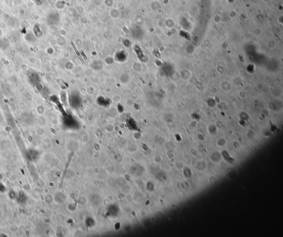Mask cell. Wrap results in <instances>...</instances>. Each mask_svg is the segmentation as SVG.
Listing matches in <instances>:
<instances>
[{
	"label": "cell",
	"mask_w": 283,
	"mask_h": 237,
	"mask_svg": "<svg viewBox=\"0 0 283 237\" xmlns=\"http://www.w3.org/2000/svg\"><path fill=\"white\" fill-rule=\"evenodd\" d=\"M197 168H198V169L201 170H203V169H205V164L204 162H200L197 165Z\"/></svg>",
	"instance_id": "obj_5"
},
{
	"label": "cell",
	"mask_w": 283,
	"mask_h": 237,
	"mask_svg": "<svg viewBox=\"0 0 283 237\" xmlns=\"http://www.w3.org/2000/svg\"><path fill=\"white\" fill-rule=\"evenodd\" d=\"M4 178V175L2 173H0V181H1Z\"/></svg>",
	"instance_id": "obj_7"
},
{
	"label": "cell",
	"mask_w": 283,
	"mask_h": 237,
	"mask_svg": "<svg viewBox=\"0 0 283 237\" xmlns=\"http://www.w3.org/2000/svg\"><path fill=\"white\" fill-rule=\"evenodd\" d=\"M211 159L214 162H218L220 161L221 158V155L218 153H214L211 156Z\"/></svg>",
	"instance_id": "obj_3"
},
{
	"label": "cell",
	"mask_w": 283,
	"mask_h": 237,
	"mask_svg": "<svg viewBox=\"0 0 283 237\" xmlns=\"http://www.w3.org/2000/svg\"><path fill=\"white\" fill-rule=\"evenodd\" d=\"M183 174L185 178H191L192 176V171L189 167H185L183 170Z\"/></svg>",
	"instance_id": "obj_2"
},
{
	"label": "cell",
	"mask_w": 283,
	"mask_h": 237,
	"mask_svg": "<svg viewBox=\"0 0 283 237\" xmlns=\"http://www.w3.org/2000/svg\"><path fill=\"white\" fill-rule=\"evenodd\" d=\"M10 231L12 232H17V231L18 230V228L17 227L16 225H14L13 224L11 225V227H10Z\"/></svg>",
	"instance_id": "obj_6"
},
{
	"label": "cell",
	"mask_w": 283,
	"mask_h": 237,
	"mask_svg": "<svg viewBox=\"0 0 283 237\" xmlns=\"http://www.w3.org/2000/svg\"><path fill=\"white\" fill-rule=\"evenodd\" d=\"M222 155L223 156V158H224V159H225V160L228 162V163L232 164L234 161V159L230 155V154L228 153L227 151L226 150L223 151L222 152Z\"/></svg>",
	"instance_id": "obj_1"
},
{
	"label": "cell",
	"mask_w": 283,
	"mask_h": 237,
	"mask_svg": "<svg viewBox=\"0 0 283 237\" xmlns=\"http://www.w3.org/2000/svg\"><path fill=\"white\" fill-rule=\"evenodd\" d=\"M45 133V131L44 130V129L43 128H39L38 129H37L36 130V134L37 135H38L39 136H41L42 135H43Z\"/></svg>",
	"instance_id": "obj_4"
}]
</instances>
